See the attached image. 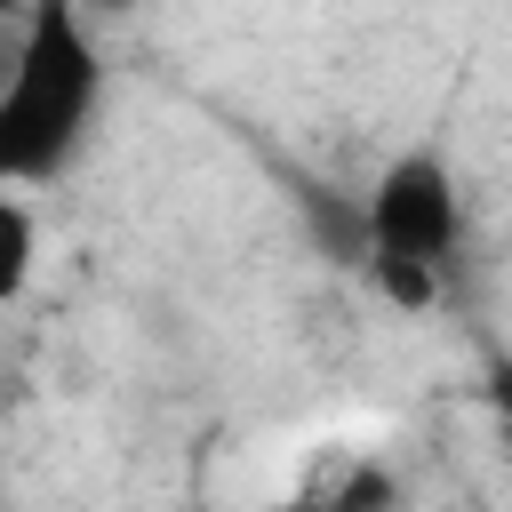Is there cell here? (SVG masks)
<instances>
[{"label":"cell","instance_id":"cell-1","mask_svg":"<svg viewBox=\"0 0 512 512\" xmlns=\"http://www.w3.org/2000/svg\"><path fill=\"white\" fill-rule=\"evenodd\" d=\"M104 104V48L80 0H24V32L0 80V184H56Z\"/></svg>","mask_w":512,"mask_h":512},{"label":"cell","instance_id":"cell-2","mask_svg":"<svg viewBox=\"0 0 512 512\" xmlns=\"http://www.w3.org/2000/svg\"><path fill=\"white\" fill-rule=\"evenodd\" d=\"M464 248V192L448 176V160L432 144L400 152L368 200H360V256L368 264H416V272H448V256Z\"/></svg>","mask_w":512,"mask_h":512},{"label":"cell","instance_id":"cell-3","mask_svg":"<svg viewBox=\"0 0 512 512\" xmlns=\"http://www.w3.org/2000/svg\"><path fill=\"white\" fill-rule=\"evenodd\" d=\"M32 272H40V216L24 192L0 184V312L32 288Z\"/></svg>","mask_w":512,"mask_h":512},{"label":"cell","instance_id":"cell-4","mask_svg":"<svg viewBox=\"0 0 512 512\" xmlns=\"http://www.w3.org/2000/svg\"><path fill=\"white\" fill-rule=\"evenodd\" d=\"M80 8H88V16H128L136 0H80Z\"/></svg>","mask_w":512,"mask_h":512},{"label":"cell","instance_id":"cell-5","mask_svg":"<svg viewBox=\"0 0 512 512\" xmlns=\"http://www.w3.org/2000/svg\"><path fill=\"white\" fill-rule=\"evenodd\" d=\"M8 16H24V0H0V24H8Z\"/></svg>","mask_w":512,"mask_h":512}]
</instances>
